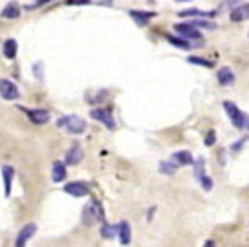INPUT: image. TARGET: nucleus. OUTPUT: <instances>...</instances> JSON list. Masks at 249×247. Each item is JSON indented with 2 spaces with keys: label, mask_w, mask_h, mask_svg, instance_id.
<instances>
[{
  "label": "nucleus",
  "mask_w": 249,
  "mask_h": 247,
  "mask_svg": "<svg viewBox=\"0 0 249 247\" xmlns=\"http://www.w3.org/2000/svg\"><path fill=\"white\" fill-rule=\"evenodd\" d=\"M223 109H225V113H227V116L231 118V122H232L234 128L236 129L248 128V115L242 113L232 101H223Z\"/></svg>",
  "instance_id": "f257e3e1"
},
{
  "label": "nucleus",
  "mask_w": 249,
  "mask_h": 247,
  "mask_svg": "<svg viewBox=\"0 0 249 247\" xmlns=\"http://www.w3.org/2000/svg\"><path fill=\"white\" fill-rule=\"evenodd\" d=\"M59 128H65L70 135H82L83 131L87 129V122L78 116H63L57 122Z\"/></svg>",
  "instance_id": "f03ea898"
},
{
  "label": "nucleus",
  "mask_w": 249,
  "mask_h": 247,
  "mask_svg": "<svg viewBox=\"0 0 249 247\" xmlns=\"http://www.w3.org/2000/svg\"><path fill=\"white\" fill-rule=\"evenodd\" d=\"M83 220H85V225H92L94 221H103V211H101L100 203L92 199L89 205H85V209H83Z\"/></svg>",
  "instance_id": "7ed1b4c3"
},
{
  "label": "nucleus",
  "mask_w": 249,
  "mask_h": 247,
  "mask_svg": "<svg viewBox=\"0 0 249 247\" xmlns=\"http://www.w3.org/2000/svg\"><path fill=\"white\" fill-rule=\"evenodd\" d=\"M174 30L181 37L188 39V41H199V43H203L201 33H199V32L196 30V26H192V24H175Z\"/></svg>",
  "instance_id": "20e7f679"
},
{
  "label": "nucleus",
  "mask_w": 249,
  "mask_h": 247,
  "mask_svg": "<svg viewBox=\"0 0 249 247\" xmlns=\"http://www.w3.org/2000/svg\"><path fill=\"white\" fill-rule=\"evenodd\" d=\"M0 96L6 100H17L18 98V89L17 85L9 80H0Z\"/></svg>",
  "instance_id": "39448f33"
},
{
  "label": "nucleus",
  "mask_w": 249,
  "mask_h": 247,
  "mask_svg": "<svg viewBox=\"0 0 249 247\" xmlns=\"http://www.w3.org/2000/svg\"><path fill=\"white\" fill-rule=\"evenodd\" d=\"M91 116L94 120H98V122H101L105 128L109 129H115L116 128V124H115V120H113V115H111L107 109H92L91 111Z\"/></svg>",
  "instance_id": "423d86ee"
},
{
  "label": "nucleus",
  "mask_w": 249,
  "mask_h": 247,
  "mask_svg": "<svg viewBox=\"0 0 249 247\" xmlns=\"http://www.w3.org/2000/svg\"><path fill=\"white\" fill-rule=\"evenodd\" d=\"M194 165H196V177H198V181L201 183V186L205 188V190H211L212 188V181L207 177V174H205V165H203V159H199L198 163L194 161Z\"/></svg>",
  "instance_id": "0eeeda50"
},
{
  "label": "nucleus",
  "mask_w": 249,
  "mask_h": 247,
  "mask_svg": "<svg viewBox=\"0 0 249 247\" xmlns=\"http://www.w3.org/2000/svg\"><path fill=\"white\" fill-rule=\"evenodd\" d=\"M35 231H37V227H35V223H28L24 229L18 232V236H17V242H15V246L17 247H22V246H26L28 244V240L32 238L33 234H35Z\"/></svg>",
  "instance_id": "6e6552de"
},
{
  "label": "nucleus",
  "mask_w": 249,
  "mask_h": 247,
  "mask_svg": "<svg viewBox=\"0 0 249 247\" xmlns=\"http://www.w3.org/2000/svg\"><path fill=\"white\" fill-rule=\"evenodd\" d=\"M65 192L74 196V198H83V196L89 194V190H87V186L83 183H68L65 184Z\"/></svg>",
  "instance_id": "1a4fd4ad"
},
{
  "label": "nucleus",
  "mask_w": 249,
  "mask_h": 247,
  "mask_svg": "<svg viewBox=\"0 0 249 247\" xmlns=\"http://www.w3.org/2000/svg\"><path fill=\"white\" fill-rule=\"evenodd\" d=\"M26 115L33 124H46L50 120V113L46 109H35V111H26Z\"/></svg>",
  "instance_id": "9d476101"
},
{
  "label": "nucleus",
  "mask_w": 249,
  "mask_h": 247,
  "mask_svg": "<svg viewBox=\"0 0 249 247\" xmlns=\"http://www.w3.org/2000/svg\"><path fill=\"white\" fill-rule=\"evenodd\" d=\"M129 15H131V18H133L135 22H138L140 26H144L148 20H151V18L155 17V13H151V11H137V9H131Z\"/></svg>",
  "instance_id": "9b49d317"
},
{
  "label": "nucleus",
  "mask_w": 249,
  "mask_h": 247,
  "mask_svg": "<svg viewBox=\"0 0 249 247\" xmlns=\"http://www.w3.org/2000/svg\"><path fill=\"white\" fill-rule=\"evenodd\" d=\"M218 83H220V85H223V87L232 85V83H234V74H232V70H231V68H227V66L220 68V70H218Z\"/></svg>",
  "instance_id": "f8f14e48"
},
{
  "label": "nucleus",
  "mask_w": 249,
  "mask_h": 247,
  "mask_svg": "<svg viewBox=\"0 0 249 247\" xmlns=\"http://www.w3.org/2000/svg\"><path fill=\"white\" fill-rule=\"evenodd\" d=\"M2 177H4V196L9 198V194H11V181H13V168L11 166H4L2 168Z\"/></svg>",
  "instance_id": "ddd939ff"
},
{
  "label": "nucleus",
  "mask_w": 249,
  "mask_h": 247,
  "mask_svg": "<svg viewBox=\"0 0 249 247\" xmlns=\"http://www.w3.org/2000/svg\"><path fill=\"white\" fill-rule=\"evenodd\" d=\"M82 159H83V151L78 144H74V146L66 151V163H68V165H78Z\"/></svg>",
  "instance_id": "4468645a"
},
{
  "label": "nucleus",
  "mask_w": 249,
  "mask_h": 247,
  "mask_svg": "<svg viewBox=\"0 0 249 247\" xmlns=\"http://www.w3.org/2000/svg\"><path fill=\"white\" fill-rule=\"evenodd\" d=\"M172 161H175L177 165H183V166L194 165V157L190 151H175L174 155H172Z\"/></svg>",
  "instance_id": "2eb2a0df"
},
{
  "label": "nucleus",
  "mask_w": 249,
  "mask_h": 247,
  "mask_svg": "<svg viewBox=\"0 0 249 247\" xmlns=\"http://www.w3.org/2000/svg\"><path fill=\"white\" fill-rule=\"evenodd\" d=\"M118 236H120V244L122 246H128L129 240H131V227H129L128 221H120L118 223Z\"/></svg>",
  "instance_id": "dca6fc26"
},
{
  "label": "nucleus",
  "mask_w": 249,
  "mask_h": 247,
  "mask_svg": "<svg viewBox=\"0 0 249 247\" xmlns=\"http://www.w3.org/2000/svg\"><path fill=\"white\" fill-rule=\"evenodd\" d=\"M20 15V8H18L17 2H9L6 8L2 9V13H0V17L4 18H17Z\"/></svg>",
  "instance_id": "f3484780"
},
{
  "label": "nucleus",
  "mask_w": 249,
  "mask_h": 247,
  "mask_svg": "<svg viewBox=\"0 0 249 247\" xmlns=\"http://www.w3.org/2000/svg\"><path fill=\"white\" fill-rule=\"evenodd\" d=\"M244 18H249V4H244L240 8L232 9V13H231L232 22H238V20H244Z\"/></svg>",
  "instance_id": "a211bd4d"
},
{
  "label": "nucleus",
  "mask_w": 249,
  "mask_h": 247,
  "mask_svg": "<svg viewBox=\"0 0 249 247\" xmlns=\"http://www.w3.org/2000/svg\"><path fill=\"white\" fill-rule=\"evenodd\" d=\"M65 177H66L65 165L63 163H54V166H52V179H54L55 183H61Z\"/></svg>",
  "instance_id": "6ab92c4d"
},
{
  "label": "nucleus",
  "mask_w": 249,
  "mask_h": 247,
  "mask_svg": "<svg viewBox=\"0 0 249 247\" xmlns=\"http://www.w3.org/2000/svg\"><path fill=\"white\" fill-rule=\"evenodd\" d=\"M4 55L8 59H15V55H17V41L15 39H8L4 43Z\"/></svg>",
  "instance_id": "aec40b11"
},
{
  "label": "nucleus",
  "mask_w": 249,
  "mask_h": 247,
  "mask_svg": "<svg viewBox=\"0 0 249 247\" xmlns=\"http://www.w3.org/2000/svg\"><path fill=\"white\" fill-rule=\"evenodd\" d=\"M179 15H181V17H212L214 11H201V9L192 8V9H184Z\"/></svg>",
  "instance_id": "412c9836"
},
{
  "label": "nucleus",
  "mask_w": 249,
  "mask_h": 247,
  "mask_svg": "<svg viewBox=\"0 0 249 247\" xmlns=\"http://www.w3.org/2000/svg\"><path fill=\"white\" fill-rule=\"evenodd\" d=\"M168 39V43H172L174 46H177V48H181V50H190V46L192 45H188V39H179V37H174V35H168L166 37Z\"/></svg>",
  "instance_id": "4be33fe9"
},
{
  "label": "nucleus",
  "mask_w": 249,
  "mask_h": 247,
  "mask_svg": "<svg viewBox=\"0 0 249 247\" xmlns=\"http://www.w3.org/2000/svg\"><path fill=\"white\" fill-rule=\"evenodd\" d=\"M116 234H118V225L116 227H113V225H103L101 227V236L103 238H113Z\"/></svg>",
  "instance_id": "5701e85b"
},
{
  "label": "nucleus",
  "mask_w": 249,
  "mask_h": 247,
  "mask_svg": "<svg viewBox=\"0 0 249 247\" xmlns=\"http://www.w3.org/2000/svg\"><path fill=\"white\" fill-rule=\"evenodd\" d=\"M159 170H161V174H165V175L175 174V166L170 165V163H161V165H159Z\"/></svg>",
  "instance_id": "b1692460"
},
{
  "label": "nucleus",
  "mask_w": 249,
  "mask_h": 247,
  "mask_svg": "<svg viewBox=\"0 0 249 247\" xmlns=\"http://www.w3.org/2000/svg\"><path fill=\"white\" fill-rule=\"evenodd\" d=\"M188 63L192 65H203V66H212V61H205L203 57H188Z\"/></svg>",
  "instance_id": "393cba45"
},
{
  "label": "nucleus",
  "mask_w": 249,
  "mask_h": 247,
  "mask_svg": "<svg viewBox=\"0 0 249 247\" xmlns=\"http://www.w3.org/2000/svg\"><path fill=\"white\" fill-rule=\"evenodd\" d=\"M214 142H216V135H214V131H211V133L207 135V138H205V144H207V146H212Z\"/></svg>",
  "instance_id": "a878e982"
},
{
  "label": "nucleus",
  "mask_w": 249,
  "mask_h": 247,
  "mask_svg": "<svg viewBox=\"0 0 249 247\" xmlns=\"http://www.w3.org/2000/svg\"><path fill=\"white\" fill-rule=\"evenodd\" d=\"M192 26H196V28H214V24H209V22H201V20H196V22H192Z\"/></svg>",
  "instance_id": "bb28decb"
},
{
  "label": "nucleus",
  "mask_w": 249,
  "mask_h": 247,
  "mask_svg": "<svg viewBox=\"0 0 249 247\" xmlns=\"http://www.w3.org/2000/svg\"><path fill=\"white\" fill-rule=\"evenodd\" d=\"M66 4H91L89 0H66Z\"/></svg>",
  "instance_id": "cd10ccee"
},
{
  "label": "nucleus",
  "mask_w": 249,
  "mask_h": 247,
  "mask_svg": "<svg viewBox=\"0 0 249 247\" xmlns=\"http://www.w3.org/2000/svg\"><path fill=\"white\" fill-rule=\"evenodd\" d=\"M50 0H39V2H35L33 6H30V8H39V6H43V4H48Z\"/></svg>",
  "instance_id": "c85d7f7f"
},
{
  "label": "nucleus",
  "mask_w": 249,
  "mask_h": 247,
  "mask_svg": "<svg viewBox=\"0 0 249 247\" xmlns=\"http://www.w3.org/2000/svg\"><path fill=\"white\" fill-rule=\"evenodd\" d=\"M175 2H190V0H175Z\"/></svg>",
  "instance_id": "c756f323"
}]
</instances>
